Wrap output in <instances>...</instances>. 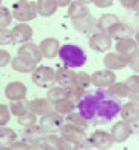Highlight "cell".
Wrapping results in <instances>:
<instances>
[{
	"label": "cell",
	"instance_id": "6da1fadb",
	"mask_svg": "<svg viewBox=\"0 0 139 150\" xmlns=\"http://www.w3.org/2000/svg\"><path fill=\"white\" fill-rule=\"evenodd\" d=\"M122 104L118 96L110 90L97 88L96 91L87 93L77 102V110L90 124H108L121 115Z\"/></svg>",
	"mask_w": 139,
	"mask_h": 150
},
{
	"label": "cell",
	"instance_id": "7a4b0ae2",
	"mask_svg": "<svg viewBox=\"0 0 139 150\" xmlns=\"http://www.w3.org/2000/svg\"><path fill=\"white\" fill-rule=\"evenodd\" d=\"M59 57L64 62L65 67H70V68H80V67L85 65L87 62V54L85 51L73 43H66L62 45L59 50Z\"/></svg>",
	"mask_w": 139,
	"mask_h": 150
},
{
	"label": "cell",
	"instance_id": "3957f363",
	"mask_svg": "<svg viewBox=\"0 0 139 150\" xmlns=\"http://www.w3.org/2000/svg\"><path fill=\"white\" fill-rule=\"evenodd\" d=\"M32 82L40 88H47L56 82V71L51 67H45V65L36 67V70L32 71Z\"/></svg>",
	"mask_w": 139,
	"mask_h": 150
},
{
	"label": "cell",
	"instance_id": "277c9868",
	"mask_svg": "<svg viewBox=\"0 0 139 150\" xmlns=\"http://www.w3.org/2000/svg\"><path fill=\"white\" fill-rule=\"evenodd\" d=\"M59 135L62 136L65 141L71 142L74 147L79 146L80 142H83V141L87 139L85 130H82V129H79V127H76L73 124H70V122H66V124H64L62 127H60Z\"/></svg>",
	"mask_w": 139,
	"mask_h": 150
},
{
	"label": "cell",
	"instance_id": "5b68a950",
	"mask_svg": "<svg viewBox=\"0 0 139 150\" xmlns=\"http://www.w3.org/2000/svg\"><path fill=\"white\" fill-rule=\"evenodd\" d=\"M22 135H23V139L31 146V149H42V144H43L45 136H47V132L39 124H34L31 127H25Z\"/></svg>",
	"mask_w": 139,
	"mask_h": 150
},
{
	"label": "cell",
	"instance_id": "8992f818",
	"mask_svg": "<svg viewBox=\"0 0 139 150\" xmlns=\"http://www.w3.org/2000/svg\"><path fill=\"white\" fill-rule=\"evenodd\" d=\"M64 124H65L64 115H60L57 112H51V113H47V115L40 116V122H39V125H40L47 133H53V132L60 130V127Z\"/></svg>",
	"mask_w": 139,
	"mask_h": 150
},
{
	"label": "cell",
	"instance_id": "52a82bcc",
	"mask_svg": "<svg viewBox=\"0 0 139 150\" xmlns=\"http://www.w3.org/2000/svg\"><path fill=\"white\" fill-rule=\"evenodd\" d=\"M91 82L97 88H108L113 82H116V74L113 73V70H108V68L99 70L91 74Z\"/></svg>",
	"mask_w": 139,
	"mask_h": 150
},
{
	"label": "cell",
	"instance_id": "ba28073f",
	"mask_svg": "<svg viewBox=\"0 0 139 150\" xmlns=\"http://www.w3.org/2000/svg\"><path fill=\"white\" fill-rule=\"evenodd\" d=\"M88 139H90V144L93 149H110L114 142L111 133L105 132V130H96Z\"/></svg>",
	"mask_w": 139,
	"mask_h": 150
},
{
	"label": "cell",
	"instance_id": "9c48e42d",
	"mask_svg": "<svg viewBox=\"0 0 139 150\" xmlns=\"http://www.w3.org/2000/svg\"><path fill=\"white\" fill-rule=\"evenodd\" d=\"M76 76H77V73H74L73 68H70V67H60L56 71V82L66 90V88L76 85Z\"/></svg>",
	"mask_w": 139,
	"mask_h": 150
},
{
	"label": "cell",
	"instance_id": "30bf717a",
	"mask_svg": "<svg viewBox=\"0 0 139 150\" xmlns=\"http://www.w3.org/2000/svg\"><path fill=\"white\" fill-rule=\"evenodd\" d=\"M138 42L133 40L131 37H124L119 39L118 43H116V51H118L122 57H125L127 60H130L131 56L138 51Z\"/></svg>",
	"mask_w": 139,
	"mask_h": 150
},
{
	"label": "cell",
	"instance_id": "8fae6325",
	"mask_svg": "<svg viewBox=\"0 0 139 150\" xmlns=\"http://www.w3.org/2000/svg\"><path fill=\"white\" fill-rule=\"evenodd\" d=\"M110 133H111V136H113L114 142H124L133 135L130 124L127 121H124V119H122L121 122H116V124L111 127Z\"/></svg>",
	"mask_w": 139,
	"mask_h": 150
},
{
	"label": "cell",
	"instance_id": "7c38bea8",
	"mask_svg": "<svg viewBox=\"0 0 139 150\" xmlns=\"http://www.w3.org/2000/svg\"><path fill=\"white\" fill-rule=\"evenodd\" d=\"M111 47V36L107 34L105 31L101 33H96L90 37V48L94 50V51H99V53H104Z\"/></svg>",
	"mask_w": 139,
	"mask_h": 150
},
{
	"label": "cell",
	"instance_id": "4fadbf2b",
	"mask_svg": "<svg viewBox=\"0 0 139 150\" xmlns=\"http://www.w3.org/2000/svg\"><path fill=\"white\" fill-rule=\"evenodd\" d=\"M30 110L32 113H36L37 116H43L47 113L54 112V104L48 98H37L30 101Z\"/></svg>",
	"mask_w": 139,
	"mask_h": 150
},
{
	"label": "cell",
	"instance_id": "5bb4252c",
	"mask_svg": "<svg viewBox=\"0 0 139 150\" xmlns=\"http://www.w3.org/2000/svg\"><path fill=\"white\" fill-rule=\"evenodd\" d=\"M42 149H54V150H68V149H74V146L68 141H65L62 136L57 135H47L43 139Z\"/></svg>",
	"mask_w": 139,
	"mask_h": 150
},
{
	"label": "cell",
	"instance_id": "9a60e30c",
	"mask_svg": "<svg viewBox=\"0 0 139 150\" xmlns=\"http://www.w3.org/2000/svg\"><path fill=\"white\" fill-rule=\"evenodd\" d=\"M5 96L9 101H17V99H25L26 98V87L19 81L9 82L5 88Z\"/></svg>",
	"mask_w": 139,
	"mask_h": 150
},
{
	"label": "cell",
	"instance_id": "2e32d148",
	"mask_svg": "<svg viewBox=\"0 0 139 150\" xmlns=\"http://www.w3.org/2000/svg\"><path fill=\"white\" fill-rule=\"evenodd\" d=\"M36 64L37 62H34L32 59L20 56V54L11 60V65H13V68L17 71V73H31V71L36 70Z\"/></svg>",
	"mask_w": 139,
	"mask_h": 150
},
{
	"label": "cell",
	"instance_id": "e0dca14e",
	"mask_svg": "<svg viewBox=\"0 0 139 150\" xmlns=\"http://www.w3.org/2000/svg\"><path fill=\"white\" fill-rule=\"evenodd\" d=\"M104 65H105V68L114 71V70L125 68V67L128 65V60L125 57H122L121 54L116 51V53H108L107 56L104 57Z\"/></svg>",
	"mask_w": 139,
	"mask_h": 150
},
{
	"label": "cell",
	"instance_id": "ac0fdd59",
	"mask_svg": "<svg viewBox=\"0 0 139 150\" xmlns=\"http://www.w3.org/2000/svg\"><path fill=\"white\" fill-rule=\"evenodd\" d=\"M14 16H16L19 20L32 19V17L36 16L34 5H32V3H28V2H19V3L14 6Z\"/></svg>",
	"mask_w": 139,
	"mask_h": 150
},
{
	"label": "cell",
	"instance_id": "d6986e66",
	"mask_svg": "<svg viewBox=\"0 0 139 150\" xmlns=\"http://www.w3.org/2000/svg\"><path fill=\"white\" fill-rule=\"evenodd\" d=\"M121 118L127 121V122H133L139 119V102L136 101H130L122 105L121 108Z\"/></svg>",
	"mask_w": 139,
	"mask_h": 150
},
{
	"label": "cell",
	"instance_id": "ffe728a7",
	"mask_svg": "<svg viewBox=\"0 0 139 150\" xmlns=\"http://www.w3.org/2000/svg\"><path fill=\"white\" fill-rule=\"evenodd\" d=\"M59 50H60V45L56 39H45L40 43V53L47 59H53L56 54H59Z\"/></svg>",
	"mask_w": 139,
	"mask_h": 150
},
{
	"label": "cell",
	"instance_id": "44dd1931",
	"mask_svg": "<svg viewBox=\"0 0 139 150\" xmlns=\"http://www.w3.org/2000/svg\"><path fill=\"white\" fill-rule=\"evenodd\" d=\"M16 139H17V133L13 129L0 125V149H9Z\"/></svg>",
	"mask_w": 139,
	"mask_h": 150
},
{
	"label": "cell",
	"instance_id": "7402d4cb",
	"mask_svg": "<svg viewBox=\"0 0 139 150\" xmlns=\"http://www.w3.org/2000/svg\"><path fill=\"white\" fill-rule=\"evenodd\" d=\"M31 34H32V31H31L30 26H26V25H19V26H16L14 31L11 33L14 43H23V42H26V40H30V39H31Z\"/></svg>",
	"mask_w": 139,
	"mask_h": 150
},
{
	"label": "cell",
	"instance_id": "603a6c76",
	"mask_svg": "<svg viewBox=\"0 0 139 150\" xmlns=\"http://www.w3.org/2000/svg\"><path fill=\"white\" fill-rule=\"evenodd\" d=\"M76 107H77V104L71 98H65V99H62V101L54 102V112H57V113L64 115V116L73 113L76 110Z\"/></svg>",
	"mask_w": 139,
	"mask_h": 150
},
{
	"label": "cell",
	"instance_id": "cb8c5ba5",
	"mask_svg": "<svg viewBox=\"0 0 139 150\" xmlns=\"http://www.w3.org/2000/svg\"><path fill=\"white\" fill-rule=\"evenodd\" d=\"M119 23V19L116 17L114 14H104L101 19L97 22V26L101 28V31H105V33H110L111 30L114 28L116 25Z\"/></svg>",
	"mask_w": 139,
	"mask_h": 150
},
{
	"label": "cell",
	"instance_id": "d4e9b609",
	"mask_svg": "<svg viewBox=\"0 0 139 150\" xmlns=\"http://www.w3.org/2000/svg\"><path fill=\"white\" fill-rule=\"evenodd\" d=\"M19 54H20V56H25V57L32 59L34 62H39V60L42 59L40 48H37L36 45H32V43H26V45H23V47L19 50Z\"/></svg>",
	"mask_w": 139,
	"mask_h": 150
},
{
	"label": "cell",
	"instance_id": "484cf974",
	"mask_svg": "<svg viewBox=\"0 0 139 150\" xmlns=\"http://www.w3.org/2000/svg\"><path fill=\"white\" fill-rule=\"evenodd\" d=\"M9 110L14 116H22L26 112H30V102H26L25 99H17V101H11L9 104Z\"/></svg>",
	"mask_w": 139,
	"mask_h": 150
},
{
	"label": "cell",
	"instance_id": "4316f807",
	"mask_svg": "<svg viewBox=\"0 0 139 150\" xmlns=\"http://www.w3.org/2000/svg\"><path fill=\"white\" fill-rule=\"evenodd\" d=\"M65 122H70V124H73V125H76V127H79V129H82V130H85L87 132V129L90 127V122H88L83 116L79 113V112H73V113H70V115H66V121Z\"/></svg>",
	"mask_w": 139,
	"mask_h": 150
},
{
	"label": "cell",
	"instance_id": "83f0119b",
	"mask_svg": "<svg viewBox=\"0 0 139 150\" xmlns=\"http://www.w3.org/2000/svg\"><path fill=\"white\" fill-rule=\"evenodd\" d=\"M47 98L54 104V102H57V101H62V99L68 98V93H66V90H65L64 87H60V85H59V87L49 88L48 93H47Z\"/></svg>",
	"mask_w": 139,
	"mask_h": 150
},
{
	"label": "cell",
	"instance_id": "f1b7e54d",
	"mask_svg": "<svg viewBox=\"0 0 139 150\" xmlns=\"http://www.w3.org/2000/svg\"><path fill=\"white\" fill-rule=\"evenodd\" d=\"M108 90L114 94V96H118L119 99L121 98H128V87H127L125 82H113L110 87H108Z\"/></svg>",
	"mask_w": 139,
	"mask_h": 150
},
{
	"label": "cell",
	"instance_id": "f546056e",
	"mask_svg": "<svg viewBox=\"0 0 139 150\" xmlns=\"http://www.w3.org/2000/svg\"><path fill=\"white\" fill-rule=\"evenodd\" d=\"M88 16V9L83 6V3L79 2V3H73L70 6V17L71 19H82V17H87Z\"/></svg>",
	"mask_w": 139,
	"mask_h": 150
},
{
	"label": "cell",
	"instance_id": "4dcf8cb0",
	"mask_svg": "<svg viewBox=\"0 0 139 150\" xmlns=\"http://www.w3.org/2000/svg\"><path fill=\"white\" fill-rule=\"evenodd\" d=\"M56 0H39V13L43 16H49L56 11Z\"/></svg>",
	"mask_w": 139,
	"mask_h": 150
},
{
	"label": "cell",
	"instance_id": "1f68e13d",
	"mask_svg": "<svg viewBox=\"0 0 139 150\" xmlns=\"http://www.w3.org/2000/svg\"><path fill=\"white\" fill-rule=\"evenodd\" d=\"M94 26L93 23V19L91 17H82V19H76L74 20V28L79 30V31H83V33H88L91 28Z\"/></svg>",
	"mask_w": 139,
	"mask_h": 150
},
{
	"label": "cell",
	"instance_id": "d6a6232c",
	"mask_svg": "<svg viewBox=\"0 0 139 150\" xmlns=\"http://www.w3.org/2000/svg\"><path fill=\"white\" fill-rule=\"evenodd\" d=\"M130 33H131L130 28H127L125 25H122L121 22H119V23L116 25L114 28L108 33V34L113 36V37H116V39H124V37H130Z\"/></svg>",
	"mask_w": 139,
	"mask_h": 150
},
{
	"label": "cell",
	"instance_id": "836d02e7",
	"mask_svg": "<svg viewBox=\"0 0 139 150\" xmlns=\"http://www.w3.org/2000/svg\"><path fill=\"white\" fill-rule=\"evenodd\" d=\"M17 119H19V124H20L22 127H31V125L37 124V115L32 113L31 110H30V112H26L25 115L19 116Z\"/></svg>",
	"mask_w": 139,
	"mask_h": 150
},
{
	"label": "cell",
	"instance_id": "e575fe53",
	"mask_svg": "<svg viewBox=\"0 0 139 150\" xmlns=\"http://www.w3.org/2000/svg\"><path fill=\"white\" fill-rule=\"evenodd\" d=\"M87 90H83V88H80L79 85H73V87H70V88H66V93H68V98H71L73 101L77 104L82 99V96L85 94Z\"/></svg>",
	"mask_w": 139,
	"mask_h": 150
},
{
	"label": "cell",
	"instance_id": "d590c367",
	"mask_svg": "<svg viewBox=\"0 0 139 150\" xmlns=\"http://www.w3.org/2000/svg\"><path fill=\"white\" fill-rule=\"evenodd\" d=\"M76 85H79L80 88L87 90V88L90 87V85H93L91 76L87 74V73H77V76H76Z\"/></svg>",
	"mask_w": 139,
	"mask_h": 150
},
{
	"label": "cell",
	"instance_id": "8d00e7d4",
	"mask_svg": "<svg viewBox=\"0 0 139 150\" xmlns=\"http://www.w3.org/2000/svg\"><path fill=\"white\" fill-rule=\"evenodd\" d=\"M125 84L128 87L130 93H139V74H133L130 77H127Z\"/></svg>",
	"mask_w": 139,
	"mask_h": 150
},
{
	"label": "cell",
	"instance_id": "74e56055",
	"mask_svg": "<svg viewBox=\"0 0 139 150\" xmlns=\"http://www.w3.org/2000/svg\"><path fill=\"white\" fill-rule=\"evenodd\" d=\"M9 116H11L9 107H6L5 104H0V125H6L9 122Z\"/></svg>",
	"mask_w": 139,
	"mask_h": 150
},
{
	"label": "cell",
	"instance_id": "f35d334b",
	"mask_svg": "<svg viewBox=\"0 0 139 150\" xmlns=\"http://www.w3.org/2000/svg\"><path fill=\"white\" fill-rule=\"evenodd\" d=\"M128 67L135 71V73L139 74V50L131 56V59L128 60Z\"/></svg>",
	"mask_w": 139,
	"mask_h": 150
},
{
	"label": "cell",
	"instance_id": "ab89813d",
	"mask_svg": "<svg viewBox=\"0 0 139 150\" xmlns=\"http://www.w3.org/2000/svg\"><path fill=\"white\" fill-rule=\"evenodd\" d=\"M9 149H14V150H28V149H31V146H30V144H28L25 139H22V141L16 139L13 144H11Z\"/></svg>",
	"mask_w": 139,
	"mask_h": 150
},
{
	"label": "cell",
	"instance_id": "60d3db41",
	"mask_svg": "<svg viewBox=\"0 0 139 150\" xmlns=\"http://www.w3.org/2000/svg\"><path fill=\"white\" fill-rule=\"evenodd\" d=\"M11 20L9 13L5 8H0V26H6Z\"/></svg>",
	"mask_w": 139,
	"mask_h": 150
},
{
	"label": "cell",
	"instance_id": "b9f144b4",
	"mask_svg": "<svg viewBox=\"0 0 139 150\" xmlns=\"http://www.w3.org/2000/svg\"><path fill=\"white\" fill-rule=\"evenodd\" d=\"M13 42V36L11 33L5 31V30H0V45H6V43Z\"/></svg>",
	"mask_w": 139,
	"mask_h": 150
},
{
	"label": "cell",
	"instance_id": "7bdbcfd3",
	"mask_svg": "<svg viewBox=\"0 0 139 150\" xmlns=\"http://www.w3.org/2000/svg\"><path fill=\"white\" fill-rule=\"evenodd\" d=\"M11 60H13V59H11L9 53H8V51H3V50H0V67L8 65Z\"/></svg>",
	"mask_w": 139,
	"mask_h": 150
},
{
	"label": "cell",
	"instance_id": "ee69618b",
	"mask_svg": "<svg viewBox=\"0 0 139 150\" xmlns=\"http://www.w3.org/2000/svg\"><path fill=\"white\" fill-rule=\"evenodd\" d=\"M93 3L99 8H107V6L113 5V0H93Z\"/></svg>",
	"mask_w": 139,
	"mask_h": 150
},
{
	"label": "cell",
	"instance_id": "f6af8a7d",
	"mask_svg": "<svg viewBox=\"0 0 139 150\" xmlns=\"http://www.w3.org/2000/svg\"><path fill=\"white\" fill-rule=\"evenodd\" d=\"M119 2L125 8H136V5H138V0H119Z\"/></svg>",
	"mask_w": 139,
	"mask_h": 150
},
{
	"label": "cell",
	"instance_id": "bcb514c9",
	"mask_svg": "<svg viewBox=\"0 0 139 150\" xmlns=\"http://www.w3.org/2000/svg\"><path fill=\"white\" fill-rule=\"evenodd\" d=\"M128 124H130V127H131V132L136 133V135H139V119L133 121V122H128Z\"/></svg>",
	"mask_w": 139,
	"mask_h": 150
},
{
	"label": "cell",
	"instance_id": "7dc6e473",
	"mask_svg": "<svg viewBox=\"0 0 139 150\" xmlns=\"http://www.w3.org/2000/svg\"><path fill=\"white\" fill-rule=\"evenodd\" d=\"M128 98H130V101L139 102V93H128Z\"/></svg>",
	"mask_w": 139,
	"mask_h": 150
},
{
	"label": "cell",
	"instance_id": "c3c4849f",
	"mask_svg": "<svg viewBox=\"0 0 139 150\" xmlns=\"http://www.w3.org/2000/svg\"><path fill=\"white\" fill-rule=\"evenodd\" d=\"M56 3L60 5V6H64V5H68L70 3V0H56Z\"/></svg>",
	"mask_w": 139,
	"mask_h": 150
},
{
	"label": "cell",
	"instance_id": "681fc988",
	"mask_svg": "<svg viewBox=\"0 0 139 150\" xmlns=\"http://www.w3.org/2000/svg\"><path fill=\"white\" fill-rule=\"evenodd\" d=\"M79 2H82V3H90V2H93V0H79Z\"/></svg>",
	"mask_w": 139,
	"mask_h": 150
},
{
	"label": "cell",
	"instance_id": "f907efd6",
	"mask_svg": "<svg viewBox=\"0 0 139 150\" xmlns=\"http://www.w3.org/2000/svg\"><path fill=\"white\" fill-rule=\"evenodd\" d=\"M136 42H138V45H139V31H138V34H136Z\"/></svg>",
	"mask_w": 139,
	"mask_h": 150
},
{
	"label": "cell",
	"instance_id": "816d5d0a",
	"mask_svg": "<svg viewBox=\"0 0 139 150\" xmlns=\"http://www.w3.org/2000/svg\"><path fill=\"white\" fill-rule=\"evenodd\" d=\"M136 9L139 11V0H138V5H136Z\"/></svg>",
	"mask_w": 139,
	"mask_h": 150
}]
</instances>
